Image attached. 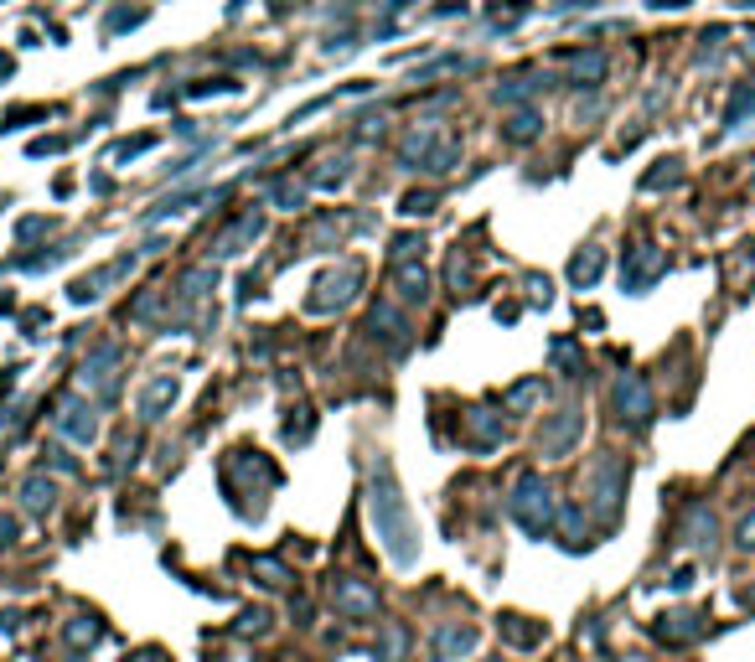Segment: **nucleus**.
Listing matches in <instances>:
<instances>
[{
    "mask_svg": "<svg viewBox=\"0 0 755 662\" xmlns=\"http://www.w3.org/2000/svg\"><path fill=\"white\" fill-rule=\"evenodd\" d=\"M425 145H430V135H409V145H404V150L414 156V150H425ZM450 161H456V145L440 140V150H430V166H425V171H445Z\"/></svg>",
    "mask_w": 755,
    "mask_h": 662,
    "instance_id": "obj_1",
    "label": "nucleus"
},
{
    "mask_svg": "<svg viewBox=\"0 0 755 662\" xmlns=\"http://www.w3.org/2000/svg\"><path fill=\"white\" fill-rule=\"evenodd\" d=\"M595 275H600V254L590 249V254H580V259H575V280H580V285H590Z\"/></svg>",
    "mask_w": 755,
    "mask_h": 662,
    "instance_id": "obj_2",
    "label": "nucleus"
},
{
    "mask_svg": "<svg viewBox=\"0 0 755 662\" xmlns=\"http://www.w3.org/2000/svg\"><path fill=\"white\" fill-rule=\"evenodd\" d=\"M507 135H512V140H528V135H538V119H533V114H518V119L507 125Z\"/></svg>",
    "mask_w": 755,
    "mask_h": 662,
    "instance_id": "obj_3",
    "label": "nucleus"
}]
</instances>
